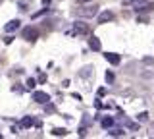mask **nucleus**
<instances>
[{
	"mask_svg": "<svg viewBox=\"0 0 154 139\" xmlns=\"http://www.w3.org/2000/svg\"><path fill=\"white\" fill-rule=\"evenodd\" d=\"M89 33H91V27L87 25L85 21H75L73 27L66 31V35L67 37H85V35H89Z\"/></svg>",
	"mask_w": 154,
	"mask_h": 139,
	"instance_id": "obj_2",
	"label": "nucleus"
},
{
	"mask_svg": "<svg viewBox=\"0 0 154 139\" xmlns=\"http://www.w3.org/2000/svg\"><path fill=\"white\" fill-rule=\"evenodd\" d=\"M19 23H21L19 20H12V21L6 23V27H4V29H6V33H12V31H16L17 27H19Z\"/></svg>",
	"mask_w": 154,
	"mask_h": 139,
	"instance_id": "obj_9",
	"label": "nucleus"
},
{
	"mask_svg": "<svg viewBox=\"0 0 154 139\" xmlns=\"http://www.w3.org/2000/svg\"><path fill=\"white\" fill-rule=\"evenodd\" d=\"M104 58L110 62V64H114V66H118L119 64V54H114V52H104Z\"/></svg>",
	"mask_w": 154,
	"mask_h": 139,
	"instance_id": "obj_7",
	"label": "nucleus"
},
{
	"mask_svg": "<svg viewBox=\"0 0 154 139\" xmlns=\"http://www.w3.org/2000/svg\"><path fill=\"white\" fill-rule=\"evenodd\" d=\"M133 2H137V0H123V4H125V6H129V4H133Z\"/></svg>",
	"mask_w": 154,
	"mask_h": 139,
	"instance_id": "obj_22",
	"label": "nucleus"
},
{
	"mask_svg": "<svg viewBox=\"0 0 154 139\" xmlns=\"http://www.w3.org/2000/svg\"><path fill=\"white\" fill-rule=\"evenodd\" d=\"M96 20H98L100 25H102V23H110V21H114V20H116V14H114L112 10H104V12L96 14Z\"/></svg>",
	"mask_w": 154,
	"mask_h": 139,
	"instance_id": "obj_4",
	"label": "nucleus"
},
{
	"mask_svg": "<svg viewBox=\"0 0 154 139\" xmlns=\"http://www.w3.org/2000/svg\"><path fill=\"white\" fill-rule=\"evenodd\" d=\"M137 118H139V122H144V120H148V112H141Z\"/></svg>",
	"mask_w": 154,
	"mask_h": 139,
	"instance_id": "obj_14",
	"label": "nucleus"
},
{
	"mask_svg": "<svg viewBox=\"0 0 154 139\" xmlns=\"http://www.w3.org/2000/svg\"><path fill=\"white\" fill-rule=\"evenodd\" d=\"M106 81H108V83H112V81H114V74H112V71L106 74Z\"/></svg>",
	"mask_w": 154,
	"mask_h": 139,
	"instance_id": "obj_17",
	"label": "nucleus"
},
{
	"mask_svg": "<svg viewBox=\"0 0 154 139\" xmlns=\"http://www.w3.org/2000/svg\"><path fill=\"white\" fill-rule=\"evenodd\" d=\"M89 46H91V50H94V52H100V39L98 37H91L89 39Z\"/></svg>",
	"mask_w": 154,
	"mask_h": 139,
	"instance_id": "obj_8",
	"label": "nucleus"
},
{
	"mask_svg": "<svg viewBox=\"0 0 154 139\" xmlns=\"http://www.w3.org/2000/svg\"><path fill=\"white\" fill-rule=\"evenodd\" d=\"M54 110H56V108L52 106V104H46V112H54Z\"/></svg>",
	"mask_w": 154,
	"mask_h": 139,
	"instance_id": "obj_20",
	"label": "nucleus"
},
{
	"mask_svg": "<svg viewBox=\"0 0 154 139\" xmlns=\"http://www.w3.org/2000/svg\"><path fill=\"white\" fill-rule=\"evenodd\" d=\"M21 35H23V39H25V41H29V43H33V41H37V39H38V31H37L33 25H27V27H23Z\"/></svg>",
	"mask_w": 154,
	"mask_h": 139,
	"instance_id": "obj_3",
	"label": "nucleus"
},
{
	"mask_svg": "<svg viewBox=\"0 0 154 139\" xmlns=\"http://www.w3.org/2000/svg\"><path fill=\"white\" fill-rule=\"evenodd\" d=\"M75 16L77 17H83V20H89V17H94L96 14H98V6L96 4H81L79 8H75Z\"/></svg>",
	"mask_w": 154,
	"mask_h": 139,
	"instance_id": "obj_1",
	"label": "nucleus"
},
{
	"mask_svg": "<svg viewBox=\"0 0 154 139\" xmlns=\"http://www.w3.org/2000/svg\"><path fill=\"white\" fill-rule=\"evenodd\" d=\"M0 4H2V0H0Z\"/></svg>",
	"mask_w": 154,
	"mask_h": 139,
	"instance_id": "obj_24",
	"label": "nucleus"
},
{
	"mask_svg": "<svg viewBox=\"0 0 154 139\" xmlns=\"http://www.w3.org/2000/svg\"><path fill=\"white\" fill-rule=\"evenodd\" d=\"M143 62H144V64H148V66H152V64H154V58H150V56H148V58H144Z\"/></svg>",
	"mask_w": 154,
	"mask_h": 139,
	"instance_id": "obj_18",
	"label": "nucleus"
},
{
	"mask_svg": "<svg viewBox=\"0 0 154 139\" xmlns=\"http://www.w3.org/2000/svg\"><path fill=\"white\" fill-rule=\"evenodd\" d=\"M127 128L131 129V131H137V129H139V124H131V122H129V124H127Z\"/></svg>",
	"mask_w": 154,
	"mask_h": 139,
	"instance_id": "obj_16",
	"label": "nucleus"
},
{
	"mask_svg": "<svg viewBox=\"0 0 154 139\" xmlns=\"http://www.w3.org/2000/svg\"><path fill=\"white\" fill-rule=\"evenodd\" d=\"M66 133H67V129H66V128H52V135L62 137V135H66Z\"/></svg>",
	"mask_w": 154,
	"mask_h": 139,
	"instance_id": "obj_13",
	"label": "nucleus"
},
{
	"mask_svg": "<svg viewBox=\"0 0 154 139\" xmlns=\"http://www.w3.org/2000/svg\"><path fill=\"white\" fill-rule=\"evenodd\" d=\"M131 6H133L135 12H150V10H154V2H141V0H137V2L131 4Z\"/></svg>",
	"mask_w": 154,
	"mask_h": 139,
	"instance_id": "obj_5",
	"label": "nucleus"
},
{
	"mask_svg": "<svg viewBox=\"0 0 154 139\" xmlns=\"http://www.w3.org/2000/svg\"><path fill=\"white\" fill-rule=\"evenodd\" d=\"M33 100L38 103V104H46L48 100H50V95L45 93V91H35V93H33Z\"/></svg>",
	"mask_w": 154,
	"mask_h": 139,
	"instance_id": "obj_6",
	"label": "nucleus"
},
{
	"mask_svg": "<svg viewBox=\"0 0 154 139\" xmlns=\"http://www.w3.org/2000/svg\"><path fill=\"white\" fill-rule=\"evenodd\" d=\"M96 95H98V97H102V95H106V89H98V91H96Z\"/></svg>",
	"mask_w": 154,
	"mask_h": 139,
	"instance_id": "obj_21",
	"label": "nucleus"
},
{
	"mask_svg": "<svg viewBox=\"0 0 154 139\" xmlns=\"http://www.w3.org/2000/svg\"><path fill=\"white\" fill-rule=\"evenodd\" d=\"M100 126H102L104 129H110L114 126V118L112 116H106V118H102V122H100Z\"/></svg>",
	"mask_w": 154,
	"mask_h": 139,
	"instance_id": "obj_10",
	"label": "nucleus"
},
{
	"mask_svg": "<svg viewBox=\"0 0 154 139\" xmlns=\"http://www.w3.org/2000/svg\"><path fill=\"white\" fill-rule=\"evenodd\" d=\"M12 41H14V37H12V35H8L6 39H4V43H6V45H10V43H12Z\"/></svg>",
	"mask_w": 154,
	"mask_h": 139,
	"instance_id": "obj_19",
	"label": "nucleus"
},
{
	"mask_svg": "<svg viewBox=\"0 0 154 139\" xmlns=\"http://www.w3.org/2000/svg\"><path fill=\"white\" fill-rule=\"evenodd\" d=\"M108 135H110V137H122V135H123V129H122V128H110Z\"/></svg>",
	"mask_w": 154,
	"mask_h": 139,
	"instance_id": "obj_11",
	"label": "nucleus"
},
{
	"mask_svg": "<svg viewBox=\"0 0 154 139\" xmlns=\"http://www.w3.org/2000/svg\"><path fill=\"white\" fill-rule=\"evenodd\" d=\"M35 83H37V81L33 79V77H31V79H27V89H35Z\"/></svg>",
	"mask_w": 154,
	"mask_h": 139,
	"instance_id": "obj_15",
	"label": "nucleus"
},
{
	"mask_svg": "<svg viewBox=\"0 0 154 139\" xmlns=\"http://www.w3.org/2000/svg\"><path fill=\"white\" fill-rule=\"evenodd\" d=\"M79 4H87V2H91V0H77Z\"/></svg>",
	"mask_w": 154,
	"mask_h": 139,
	"instance_id": "obj_23",
	"label": "nucleus"
},
{
	"mask_svg": "<svg viewBox=\"0 0 154 139\" xmlns=\"http://www.w3.org/2000/svg\"><path fill=\"white\" fill-rule=\"evenodd\" d=\"M19 126H21V128H31L33 126V118L31 116H25L21 122H19Z\"/></svg>",
	"mask_w": 154,
	"mask_h": 139,
	"instance_id": "obj_12",
	"label": "nucleus"
}]
</instances>
